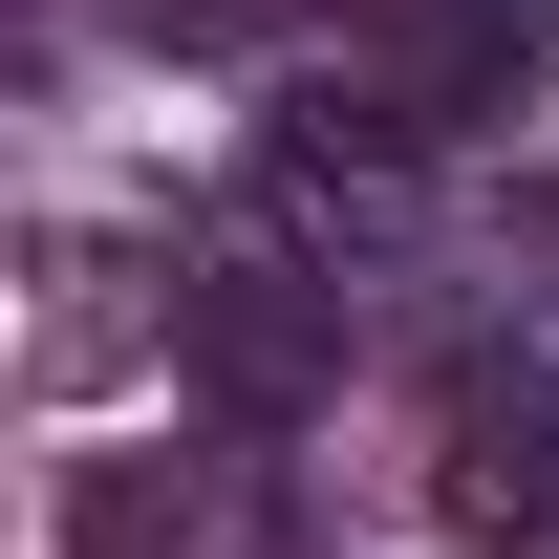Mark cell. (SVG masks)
<instances>
[{"label": "cell", "mask_w": 559, "mask_h": 559, "mask_svg": "<svg viewBox=\"0 0 559 559\" xmlns=\"http://www.w3.org/2000/svg\"><path fill=\"white\" fill-rule=\"evenodd\" d=\"M538 86V0H301V130L452 151Z\"/></svg>", "instance_id": "6da1fadb"}, {"label": "cell", "mask_w": 559, "mask_h": 559, "mask_svg": "<svg viewBox=\"0 0 559 559\" xmlns=\"http://www.w3.org/2000/svg\"><path fill=\"white\" fill-rule=\"evenodd\" d=\"M430 495H452V538L559 559V345H474L430 388Z\"/></svg>", "instance_id": "7a4b0ae2"}, {"label": "cell", "mask_w": 559, "mask_h": 559, "mask_svg": "<svg viewBox=\"0 0 559 559\" xmlns=\"http://www.w3.org/2000/svg\"><path fill=\"white\" fill-rule=\"evenodd\" d=\"M66 559H280V538H259V474L237 452H108L66 495Z\"/></svg>", "instance_id": "3957f363"}, {"label": "cell", "mask_w": 559, "mask_h": 559, "mask_svg": "<svg viewBox=\"0 0 559 559\" xmlns=\"http://www.w3.org/2000/svg\"><path fill=\"white\" fill-rule=\"evenodd\" d=\"M151 22H173V44H237V22H280V0H151Z\"/></svg>", "instance_id": "277c9868"}]
</instances>
